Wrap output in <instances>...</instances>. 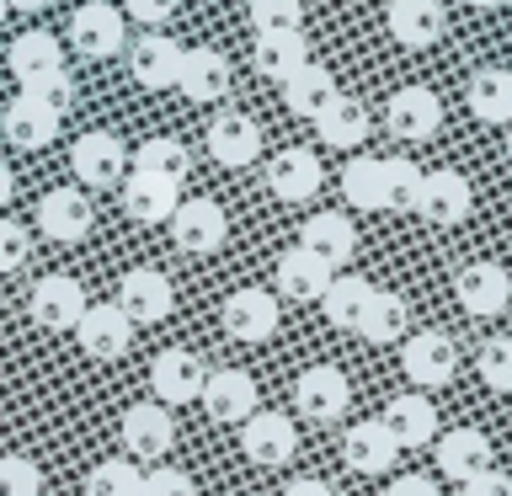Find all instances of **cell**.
I'll list each match as a JSON object with an SVG mask.
<instances>
[{"mask_svg": "<svg viewBox=\"0 0 512 496\" xmlns=\"http://www.w3.org/2000/svg\"><path fill=\"white\" fill-rule=\"evenodd\" d=\"M251 496H267V491H251Z\"/></svg>", "mask_w": 512, "mask_h": 496, "instance_id": "56", "label": "cell"}, {"mask_svg": "<svg viewBox=\"0 0 512 496\" xmlns=\"http://www.w3.org/2000/svg\"><path fill=\"white\" fill-rule=\"evenodd\" d=\"M0 496H43L38 464L22 459V454H6V459H0Z\"/></svg>", "mask_w": 512, "mask_h": 496, "instance_id": "43", "label": "cell"}, {"mask_svg": "<svg viewBox=\"0 0 512 496\" xmlns=\"http://www.w3.org/2000/svg\"><path fill=\"white\" fill-rule=\"evenodd\" d=\"M384 496H438V486H432L427 475H400V480H395V486L384 491Z\"/></svg>", "mask_w": 512, "mask_h": 496, "instance_id": "49", "label": "cell"}, {"mask_svg": "<svg viewBox=\"0 0 512 496\" xmlns=\"http://www.w3.org/2000/svg\"><path fill=\"white\" fill-rule=\"evenodd\" d=\"M470 112L480 123H512V70H475L470 75Z\"/></svg>", "mask_w": 512, "mask_h": 496, "instance_id": "35", "label": "cell"}, {"mask_svg": "<svg viewBox=\"0 0 512 496\" xmlns=\"http://www.w3.org/2000/svg\"><path fill=\"white\" fill-rule=\"evenodd\" d=\"M240 448H246V459L256 464H288L294 459V422H288L283 411H251L246 422H240Z\"/></svg>", "mask_w": 512, "mask_h": 496, "instance_id": "16", "label": "cell"}, {"mask_svg": "<svg viewBox=\"0 0 512 496\" xmlns=\"http://www.w3.org/2000/svg\"><path fill=\"white\" fill-rule=\"evenodd\" d=\"M0 22H6V0H0Z\"/></svg>", "mask_w": 512, "mask_h": 496, "instance_id": "55", "label": "cell"}, {"mask_svg": "<svg viewBox=\"0 0 512 496\" xmlns=\"http://www.w3.org/2000/svg\"><path fill=\"white\" fill-rule=\"evenodd\" d=\"M6 6H16V11H43L48 0H6Z\"/></svg>", "mask_w": 512, "mask_h": 496, "instance_id": "52", "label": "cell"}, {"mask_svg": "<svg viewBox=\"0 0 512 496\" xmlns=\"http://www.w3.org/2000/svg\"><path fill=\"white\" fill-rule=\"evenodd\" d=\"M96 224V208L80 187H54L38 198V230L48 240H59V246H75V240H86Z\"/></svg>", "mask_w": 512, "mask_h": 496, "instance_id": "4", "label": "cell"}, {"mask_svg": "<svg viewBox=\"0 0 512 496\" xmlns=\"http://www.w3.org/2000/svg\"><path fill=\"white\" fill-rule=\"evenodd\" d=\"M507 160H512V123H507Z\"/></svg>", "mask_w": 512, "mask_h": 496, "instance_id": "54", "label": "cell"}, {"mask_svg": "<svg viewBox=\"0 0 512 496\" xmlns=\"http://www.w3.org/2000/svg\"><path fill=\"white\" fill-rule=\"evenodd\" d=\"M416 214L427 224H459L470 219V182L459 171H422V198H416Z\"/></svg>", "mask_w": 512, "mask_h": 496, "instance_id": "22", "label": "cell"}, {"mask_svg": "<svg viewBox=\"0 0 512 496\" xmlns=\"http://www.w3.org/2000/svg\"><path fill=\"white\" fill-rule=\"evenodd\" d=\"M11 75L22 80V86H38V80H48V75H64L59 38H48V32H22V38L11 43Z\"/></svg>", "mask_w": 512, "mask_h": 496, "instance_id": "31", "label": "cell"}, {"mask_svg": "<svg viewBox=\"0 0 512 496\" xmlns=\"http://www.w3.org/2000/svg\"><path fill=\"white\" fill-rule=\"evenodd\" d=\"M379 422L390 427V438L400 448H427L432 438H438V406H432L427 395H395Z\"/></svg>", "mask_w": 512, "mask_h": 496, "instance_id": "24", "label": "cell"}, {"mask_svg": "<svg viewBox=\"0 0 512 496\" xmlns=\"http://www.w3.org/2000/svg\"><path fill=\"white\" fill-rule=\"evenodd\" d=\"M454 299H459L470 315H480V320L502 315L507 304H512V278H507V267H496V262H470V267H459Z\"/></svg>", "mask_w": 512, "mask_h": 496, "instance_id": "12", "label": "cell"}, {"mask_svg": "<svg viewBox=\"0 0 512 496\" xmlns=\"http://www.w3.org/2000/svg\"><path fill=\"white\" fill-rule=\"evenodd\" d=\"M438 470L448 480H470L480 470H491V438L486 432H475V427H454V432H443L438 438Z\"/></svg>", "mask_w": 512, "mask_h": 496, "instance_id": "29", "label": "cell"}, {"mask_svg": "<svg viewBox=\"0 0 512 496\" xmlns=\"http://www.w3.org/2000/svg\"><path fill=\"white\" fill-rule=\"evenodd\" d=\"M368 299H374V283L368 278H331V288L320 294V310H326V320L336 331H358Z\"/></svg>", "mask_w": 512, "mask_h": 496, "instance_id": "37", "label": "cell"}, {"mask_svg": "<svg viewBox=\"0 0 512 496\" xmlns=\"http://www.w3.org/2000/svg\"><path fill=\"white\" fill-rule=\"evenodd\" d=\"M315 134L326 150H358V144L368 139V107L358 102V96H342L336 91L326 107H320L315 118Z\"/></svg>", "mask_w": 512, "mask_h": 496, "instance_id": "27", "label": "cell"}, {"mask_svg": "<svg viewBox=\"0 0 512 496\" xmlns=\"http://www.w3.org/2000/svg\"><path fill=\"white\" fill-rule=\"evenodd\" d=\"M320 182H326V171H320V155L315 150H278L267 160V187H272V198L278 203H310Z\"/></svg>", "mask_w": 512, "mask_h": 496, "instance_id": "13", "label": "cell"}, {"mask_svg": "<svg viewBox=\"0 0 512 496\" xmlns=\"http://www.w3.org/2000/svg\"><path fill=\"white\" fill-rule=\"evenodd\" d=\"M299 246L315 251L320 262L336 272V267L352 262V251H358V230H352V219L342 214V208H336V214H310L304 230H299Z\"/></svg>", "mask_w": 512, "mask_h": 496, "instance_id": "21", "label": "cell"}, {"mask_svg": "<svg viewBox=\"0 0 512 496\" xmlns=\"http://www.w3.org/2000/svg\"><path fill=\"white\" fill-rule=\"evenodd\" d=\"M390 38L406 48H432L448 32V11L443 0H390Z\"/></svg>", "mask_w": 512, "mask_h": 496, "instance_id": "19", "label": "cell"}, {"mask_svg": "<svg viewBox=\"0 0 512 496\" xmlns=\"http://www.w3.org/2000/svg\"><path fill=\"white\" fill-rule=\"evenodd\" d=\"M144 496H198L187 470H171V464H160V470L144 475Z\"/></svg>", "mask_w": 512, "mask_h": 496, "instance_id": "46", "label": "cell"}, {"mask_svg": "<svg viewBox=\"0 0 512 496\" xmlns=\"http://www.w3.org/2000/svg\"><path fill=\"white\" fill-rule=\"evenodd\" d=\"M251 27L256 32H294V27H304V0H251Z\"/></svg>", "mask_w": 512, "mask_h": 496, "instance_id": "42", "label": "cell"}, {"mask_svg": "<svg viewBox=\"0 0 512 496\" xmlns=\"http://www.w3.org/2000/svg\"><path fill=\"white\" fill-rule=\"evenodd\" d=\"M400 368H406V379L416 390H443V384H454V374H459V347L448 342L443 331H416V336H406V347H400Z\"/></svg>", "mask_w": 512, "mask_h": 496, "instance_id": "1", "label": "cell"}, {"mask_svg": "<svg viewBox=\"0 0 512 496\" xmlns=\"http://www.w3.org/2000/svg\"><path fill=\"white\" fill-rule=\"evenodd\" d=\"M27 310L43 331H75L80 315H86V288H80L75 278H64V272H48V278L32 283Z\"/></svg>", "mask_w": 512, "mask_h": 496, "instance_id": "6", "label": "cell"}, {"mask_svg": "<svg viewBox=\"0 0 512 496\" xmlns=\"http://www.w3.org/2000/svg\"><path fill=\"white\" fill-rule=\"evenodd\" d=\"M176 438V422L166 406H128L123 416V448L128 459H160Z\"/></svg>", "mask_w": 512, "mask_h": 496, "instance_id": "26", "label": "cell"}, {"mask_svg": "<svg viewBox=\"0 0 512 496\" xmlns=\"http://www.w3.org/2000/svg\"><path fill=\"white\" fill-rule=\"evenodd\" d=\"M182 54H187V48L176 43V38H166V32H144V38L128 48V70H134L139 86L171 91L176 75H182Z\"/></svg>", "mask_w": 512, "mask_h": 496, "instance_id": "17", "label": "cell"}, {"mask_svg": "<svg viewBox=\"0 0 512 496\" xmlns=\"http://www.w3.org/2000/svg\"><path fill=\"white\" fill-rule=\"evenodd\" d=\"M176 208H182V187H176V182H160V176H144V171H134L123 182V214L128 219L166 224Z\"/></svg>", "mask_w": 512, "mask_h": 496, "instance_id": "25", "label": "cell"}, {"mask_svg": "<svg viewBox=\"0 0 512 496\" xmlns=\"http://www.w3.org/2000/svg\"><path fill=\"white\" fill-rule=\"evenodd\" d=\"M384 123H390V134L406 139V144L432 139V134L443 128L438 91H427V86H400V91L390 96V107H384Z\"/></svg>", "mask_w": 512, "mask_h": 496, "instance_id": "9", "label": "cell"}, {"mask_svg": "<svg viewBox=\"0 0 512 496\" xmlns=\"http://www.w3.org/2000/svg\"><path fill=\"white\" fill-rule=\"evenodd\" d=\"M342 198L352 208H363V214H374L384 208V160L379 155H358L342 166Z\"/></svg>", "mask_w": 512, "mask_h": 496, "instance_id": "38", "label": "cell"}, {"mask_svg": "<svg viewBox=\"0 0 512 496\" xmlns=\"http://www.w3.org/2000/svg\"><path fill=\"white\" fill-rule=\"evenodd\" d=\"M224 331L235 336V342H267L272 331H278V299L267 294V288H235L230 299H224Z\"/></svg>", "mask_w": 512, "mask_h": 496, "instance_id": "15", "label": "cell"}, {"mask_svg": "<svg viewBox=\"0 0 512 496\" xmlns=\"http://www.w3.org/2000/svg\"><path fill=\"white\" fill-rule=\"evenodd\" d=\"M299 64H310L304 27H294V32H256V70H262L267 80H278V86H283Z\"/></svg>", "mask_w": 512, "mask_h": 496, "instance_id": "33", "label": "cell"}, {"mask_svg": "<svg viewBox=\"0 0 512 496\" xmlns=\"http://www.w3.org/2000/svg\"><path fill=\"white\" fill-rule=\"evenodd\" d=\"M128 27H123V11L107 6V0H86L75 16H70V43L80 59H112L123 48Z\"/></svg>", "mask_w": 512, "mask_h": 496, "instance_id": "3", "label": "cell"}, {"mask_svg": "<svg viewBox=\"0 0 512 496\" xmlns=\"http://www.w3.org/2000/svg\"><path fill=\"white\" fill-rule=\"evenodd\" d=\"M416 198H422V171H416L406 155H390L384 160V208L416 214Z\"/></svg>", "mask_w": 512, "mask_h": 496, "instance_id": "39", "label": "cell"}, {"mask_svg": "<svg viewBox=\"0 0 512 496\" xmlns=\"http://www.w3.org/2000/svg\"><path fill=\"white\" fill-rule=\"evenodd\" d=\"M171 278L166 272H155V267H134V272H123V283H118V310L134 320V326H155V320H166L171 315Z\"/></svg>", "mask_w": 512, "mask_h": 496, "instance_id": "11", "label": "cell"}, {"mask_svg": "<svg viewBox=\"0 0 512 496\" xmlns=\"http://www.w3.org/2000/svg\"><path fill=\"white\" fill-rule=\"evenodd\" d=\"M86 496H144V475L134 470V459H102L86 475Z\"/></svg>", "mask_w": 512, "mask_h": 496, "instance_id": "40", "label": "cell"}, {"mask_svg": "<svg viewBox=\"0 0 512 496\" xmlns=\"http://www.w3.org/2000/svg\"><path fill=\"white\" fill-rule=\"evenodd\" d=\"M230 235V219L214 198H187L182 208L171 214V240L182 246L187 256H214Z\"/></svg>", "mask_w": 512, "mask_h": 496, "instance_id": "5", "label": "cell"}, {"mask_svg": "<svg viewBox=\"0 0 512 496\" xmlns=\"http://www.w3.org/2000/svg\"><path fill=\"white\" fill-rule=\"evenodd\" d=\"M134 171H144V176H160V182H176L182 187L187 182V171H192V150L182 139H144L139 150H134Z\"/></svg>", "mask_w": 512, "mask_h": 496, "instance_id": "36", "label": "cell"}, {"mask_svg": "<svg viewBox=\"0 0 512 496\" xmlns=\"http://www.w3.org/2000/svg\"><path fill=\"white\" fill-rule=\"evenodd\" d=\"M203 379H208V368H203L198 352H187V347H166L150 363V390H155L160 406H187V400H198Z\"/></svg>", "mask_w": 512, "mask_h": 496, "instance_id": "7", "label": "cell"}, {"mask_svg": "<svg viewBox=\"0 0 512 496\" xmlns=\"http://www.w3.org/2000/svg\"><path fill=\"white\" fill-rule=\"evenodd\" d=\"M464 496H512V480L502 470H480L464 480Z\"/></svg>", "mask_w": 512, "mask_h": 496, "instance_id": "48", "label": "cell"}, {"mask_svg": "<svg viewBox=\"0 0 512 496\" xmlns=\"http://www.w3.org/2000/svg\"><path fill=\"white\" fill-rule=\"evenodd\" d=\"M331 96H336V75L326 70V64H315V59L299 64V70L283 80V107L299 112V118H310V123L320 118V107H326Z\"/></svg>", "mask_w": 512, "mask_h": 496, "instance_id": "32", "label": "cell"}, {"mask_svg": "<svg viewBox=\"0 0 512 496\" xmlns=\"http://www.w3.org/2000/svg\"><path fill=\"white\" fill-rule=\"evenodd\" d=\"M59 112L54 107H43V102H32L27 91H16V102L6 107V139L16 144V150H43V144H54V134H59Z\"/></svg>", "mask_w": 512, "mask_h": 496, "instance_id": "28", "label": "cell"}, {"mask_svg": "<svg viewBox=\"0 0 512 496\" xmlns=\"http://www.w3.org/2000/svg\"><path fill=\"white\" fill-rule=\"evenodd\" d=\"M128 16L155 32L160 22H171V16H176V0H128Z\"/></svg>", "mask_w": 512, "mask_h": 496, "instance_id": "47", "label": "cell"}, {"mask_svg": "<svg viewBox=\"0 0 512 496\" xmlns=\"http://www.w3.org/2000/svg\"><path fill=\"white\" fill-rule=\"evenodd\" d=\"M176 91L198 107H214L230 96V59L214 54V48H187L182 54V75H176Z\"/></svg>", "mask_w": 512, "mask_h": 496, "instance_id": "18", "label": "cell"}, {"mask_svg": "<svg viewBox=\"0 0 512 496\" xmlns=\"http://www.w3.org/2000/svg\"><path fill=\"white\" fill-rule=\"evenodd\" d=\"M331 278H336V272L320 262L315 251H304V246H294V251L278 256V294H283V299H299V304H304V299H320V294L331 288Z\"/></svg>", "mask_w": 512, "mask_h": 496, "instance_id": "30", "label": "cell"}, {"mask_svg": "<svg viewBox=\"0 0 512 496\" xmlns=\"http://www.w3.org/2000/svg\"><path fill=\"white\" fill-rule=\"evenodd\" d=\"M11 192H16V176H11V166H0V208L11 203Z\"/></svg>", "mask_w": 512, "mask_h": 496, "instance_id": "51", "label": "cell"}, {"mask_svg": "<svg viewBox=\"0 0 512 496\" xmlns=\"http://www.w3.org/2000/svg\"><path fill=\"white\" fill-rule=\"evenodd\" d=\"M70 166L86 187H118L123 182V166H128V150L118 134H107V128H91V134L75 139L70 150Z\"/></svg>", "mask_w": 512, "mask_h": 496, "instance_id": "10", "label": "cell"}, {"mask_svg": "<svg viewBox=\"0 0 512 496\" xmlns=\"http://www.w3.org/2000/svg\"><path fill=\"white\" fill-rule=\"evenodd\" d=\"M283 496H336L326 480H315V475H299V480H288L283 486Z\"/></svg>", "mask_w": 512, "mask_h": 496, "instance_id": "50", "label": "cell"}, {"mask_svg": "<svg viewBox=\"0 0 512 496\" xmlns=\"http://www.w3.org/2000/svg\"><path fill=\"white\" fill-rule=\"evenodd\" d=\"M32 256V235H27V224H16L0 214V272H16Z\"/></svg>", "mask_w": 512, "mask_h": 496, "instance_id": "44", "label": "cell"}, {"mask_svg": "<svg viewBox=\"0 0 512 496\" xmlns=\"http://www.w3.org/2000/svg\"><path fill=\"white\" fill-rule=\"evenodd\" d=\"M406 326H411V304L400 299V294H390V288H374V299H368V310H363V320H358V336H363V342H374V347L400 342V336H406Z\"/></svg>", "mask_w": 512, "mask_h": 496, "instance_id": "34", "label": "cell"}, {"mask_svg": "<svg viewBox=\"0 0 512 496\" xmlns=\"http://www.w3.org/2000/svg\"><path fill=\"white\" fill-rule=\"evenodd\" d=\"M75 342L86 347V358L96 363H118L128 342H134V320H128L118 304H86V315H80L75 326Z\"/></svg>", "mask_w": 512, "mask_h": 496, "instance_id": "8", "label": "cell"}, {"mask_svg": "<svg viewBox=\"0 0 512 496\" xmlns=\"http://www.w3.org/2000/svg\"><path fill=\"white\" fill-rule=\"evenodd\" d=\"M203 411L214 416V422H246L256 411V379L240 374V368H219V374L203 379Z\"/></svg>", "mask_w": 512, "mask_h": 496, "instance_id": "23", "label": "cell"}, {"mask_svg": "<svg viewBox=\"0 0 512 496\" xmlns=\"http://www.w3.org/2000/svg\"><path fill=\"white\" fill-rule=\"evenodd\" d=\"M342 459H347V470H358V475H384L400 459V443L390 438V427H384L379 416L374 422H352L347 438H342Z\"/></svg>", "mask_w": 512, "mask_h": 496, "instance_id": "20", "label": "cell"}, {"mask_svg": "<svg viewBox=\"0 0 512 496\" xmlns=\"http://www.w3.org/2000/svg\"><path fill=\"white\" fill-rule=\"evenodd\" d=\"M208 155L230 171L251 166V160L262 155V123H256L251 112H219V118L208 123Z\"/></svg>", "mask_w": 512, "mask_h": 496, "instance_id": "14", "label": "cell"}, {"mask_svg": "<svg viewBox=\"0 0 512 496\" xmlns=\"http://www.w3.org/2000/svg\"><path fill=\"white\" fill-rule=\"evenodd\" d=\"M22 91L32 96V102L54 107L59 118H64V112L75 107V80H70V70H64V75H48V80H38V86H22Z\"/></svg>", "mask_w": 512, "mask_h": 496, "instance_id": "45", "label": "cell"}, {"mask_svg": "<svg viewBox=\"0 0 512 496\" xmlns=\"http://www.w3.org/2000/svg\"><path fill=\"white\" fill-rule=\"evenodd\" d=\"M294 406H299L304 422H342V411L352 406V384H347L342 368L315 363L294 379Z\"/></svg>", "mask_w": 512, "mask_h": 496, "instance_id": "2", "label": "cell"}, {"mask_svg": "<svg viewBox=\"0 0 512 496\" xmlns=\"http://www.w3.org/2000/svg\"><path fill=\"white\" fill-rule=\"evenodd\" d=\"M470 6H480V11H496V6H502V0H470Z\"/></svg>", "mask_w": 512, "mask_h": 496, "instance_id": "53", "label": "cell"}, {"mask_svg": "<svg viewBox=\"0 0 512 496\" xmlns=\"http://www.w3.org/2000/svg\"><path fill=\"white\" fill-rule=\"evenodd\" d=\"M475 368H480V379H486V390L512 395V336H486L475 352Z\"/></svg>", "mask_w": 512, "mask_h": 496, "instance_id": "41", "label": "cell"}]
</instances>
